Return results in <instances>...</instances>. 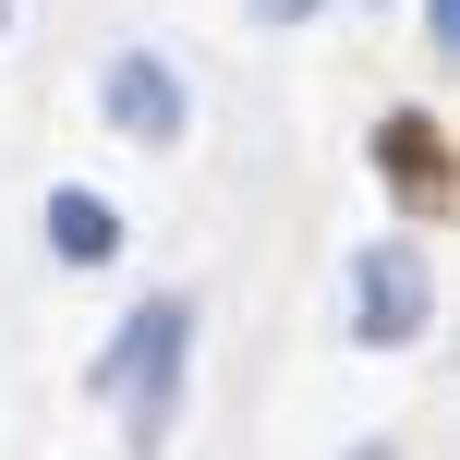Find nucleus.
Instances as JSON below:
<instances>
[{"instance_id":"obj_2","label":"nucleus","mask_w":460,"mask_h":460,"mask_svg":"<svg viewBox=\"0 0 460 460\" xmlns=\"http://www.w3.org/2000/svg\"><path fill=\"white\" fill-rule=\"evenodd\" d=\"M437 327V279H424L412 243H364L351 254V340L364 351H412Z\"/></svg>"},{"instance_id":"obj_7","label":"nucleus","mask_w":460,"mask_h":460,"mask_svg":"<svg viewBox=\"0 0 460 460\" xmlns=\"http://www.w3.org/2000/svg\"><path fill=\"white\" fill-rule=\"evenodd\" d=\"M351 460H400V448H351Z\"/></svg>"},{"instance_id":"obj_4","label":"nucleus","mask_w":460,"mask_h":460,"mask_svg":"<svg viewBox=\"0 0 460 460\" xmlns=\"http://www.w3.org/2000/svg\"><path fill=\"white\" fill-rule=\"evenodd\" d=\"M49 254H61V267H110V254H121V207L85 194V182H61V194H49Z\"/></svg>"},{"instance_id":"obj_1","label":"nucleus","mask_w":460,"mask_h":460,"mask_svg":"<svg viewBox=\"0 0 460 460\" xmlns=\"http://www.w3.org/2000/svg\"><path fill=\"white\" fill-rule=\"evenodd\" d=\"M182 364H194V303L158 291L121 315V340L97 351V388L121 400V460H158L170 448V412H182Z\"/></svg>"},{"instance_id":"obj_6","label":"nucleus","mask_w":460,"mask_h":460,"mask_svg":"<svg viewBox=\"0 0 460 460\" xmlns=\"http://www.w3.org/2000/svg\"><path fill=\"white\" fill-rule=\"evenodd\" d=\"M424 37H437V49H460V0H424Z\"/></svg>"},{"instance_id":"obj_3","label":"nucleus","mask_w":460,"mask_h":460,"mask_svg":"<svg viewBox=\"0 0 460 460\" xmlns=\"http://www.w3.org/2000/svg\"><path fill=\"white\" fill-rule=\"evenodd\" d=\"M97 110H110V134H121V146L170 158V146H182V121H194V97H182V73H170L158 49H110V73H97Z\"/></svg>"},{"instance_id":"obj_5","label":"nucleus","mask_w":460,"mask_h":460,"mask_svg":"<svg viewBox=\"0 0 460 460\" xmlns=\"http://www.w3.org/2000/svg\"><path fill=\"white\" fill-rule=\"evenodd\" d=\"M327 0H254V24H315Z\"/></svg>"}]
</instances>
